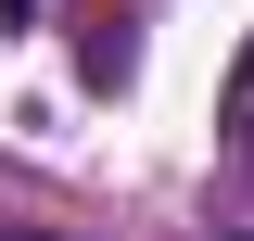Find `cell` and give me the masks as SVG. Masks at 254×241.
Segmentation results:
<instances>
[{"mask_svg": "<svg viewBox=\"0 0 254 241\" xmlns=\"http://www.w3.org/2000/svg\"><path fill=\"white\" fill-rule=\"evenodd\" d=\"M229 152H242V165H254V51L229 63Z\"/></svg>", "mask_w": 254, "mask_h": 241, "instance_id": "obj_1", "label": "cell"}]
</instances>
